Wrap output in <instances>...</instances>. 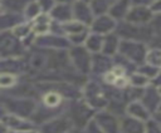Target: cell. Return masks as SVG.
<instances>
[{
  "label": "cell",
  "mask_w": 161,
  "mask_h": 133,
  "mask_svg": "<svg viewBox=\"0 0 161 133\" xmlns=\"http://www.w3.org/2000/svg\"><path fill=\"white\" fill-rule=\"evenodd\" d=\"M118 51L123 58L132 63H142L145 61V56L147 53V48L145 44L135 40H122L119 41Z\"/></svg>",
  "instance_id": "6da1fadb"
},
{
  "label": "cell",
  "mask_w": 161,
  "mask_h": 133,
  "mask_svg": "<svg viewBox=\"0 0 161 133\" xmlns=\"http://www.w3.org/2000/svg\"><path fill=\"white\" fill-rule=\"evenodd\" d=\"M23 44L20 40L9 31L0 33V58H18L23 54Z\"/></svg>",
  "instance_id": "7a4b0ae2"
},
{
  "label": "cell",
  "mask_w": 161,
  "mask_h": 133,
  "mask_svg": "<svg viewBox=\"0 0 161 133\" xmlns=\"http://www.w3.org/2000/svg\"><path fill=\"white\" fill-rule=\"evenodd\" d=\"M5 109H8L11 114L28 118L33 113H35V103L31 99H6L4 102Z\"/></svg>",
  "instance_id": "3957f363"
},
{
  "label": "cell",
  "mask_w": 161,
  "mask_h": 133,
  "mask_svg": "<svg viewBox=\"0 0 161 133\" xmlns=\"http://www.w3.org/2000/svg\"><path fill=\"white\" fill-rule=\"evenodd\" d=\"M118 36H126L127 40H135L140 41L142 38H150L151 33L148 29H146L145 25H135L126 21V24H122L118 28Z\"/></svg>",
  "instance_id": "277c9868"
},
{
  "label": "cell",
  "mask_w": 161,
  "mask_h": 133,
  "mask_svg": "<svg viewBox=\"0 0 161 133\" xmlns=\"http://www.w3.org/2000/svg\"><path fill=\"white\" fill-rule=\"evenodd\" d=\"M69 58L73 61V65L78 72L87 73L92 66V59L89 58L88 50L83 46L73 48L69 53Z\"/></svg>",
  "instance_id": "5b68a950"
},
{
  "label": "cell",
  "mask_w": 161,
  "mask_h": 133,
  "mask_svg": "<svg viewBox=\"0 0 161 133\" xmlns=\"http://www.w3.org/2000/svg\"><path fill=\"white\" fill-rule=\"evenodd\" d=\"M86 99L91 108H103L107 104L106 92L96 83H91L86 87Z\"/></svg>",
  "instance_id": "8992f818"
},
{
  "label": "cell",
  "mask_w": 161,
  "mask_h": 133,
  "mask_svg": "<svg viewBox=\"0 0 161 133\" xmlns=\"http://www.w3.org/2000/svg\"><path fill=\"white\" fill-rule=\"evenodd\" d=\"M126 21L135 25H145L152 19V11L147 6L133 5L130 8L127 15L125 16Z\"/></svg>",
  "instance_id": "52a82bcc"
},
{
  "label": "cell",
  "mask_w": 161,
  "mask_h": 133,
  "mask_svg": "<svg viewBox=\"0 0 161 133\" xmlns=\"http://www.w3.org/2000/svg\"><path fill=\"white\" fill-rule=\"evenodd\" d=\"M72 120L69 117H58L54 119H49L40 128V133H65L72 129Z\"/></svg>",
  "instance_id": "ba28073f"
},
{
  "label": "cell",
  "mask_w": 161,
  "mask_h": 133,
  "mask_svg": "<svg viewBox=\"0 0 161 133\" xmlns=\"http://www.w3.org/2000/svg\"><path fill=\"white\" fill-rule=\"evenodd\" d=\"M114 29H116V20L108 14L98 15V18L93 19L92 21V30L94 34L107 35V34H111Z\"/></svg>",
  "instance_id": "9c48e42d"
},
{
  "label": "cell",
  "mask_w": 161,
  "mask_h": 133,
  "mask_svg": "<svg viewBox=\"0 0 161 133\" xmlns=\"http://www.w3.org/2000/svg\"><path fill=\"white\" fill-rule=\"evenodd\" d=\"M91 113H92V110H91L89 105H87L86 103H75L70 108L69 118H70L72 123L75 122L79 125H83V124L87 125V123L89 122V118H91L89 117Z\"/></svg>",
  "instance_id": "30bf717a"
},
{
  "label": "cell",
  "mask_w": 161,
  "mask_h": 133,
  "mask_svg": "<svg viewBox=\"0 0 161 133\" xmlns=\"http://www.w3.org/2000/svg\"><path fill=\"white\" fill-rule=\"evenodd\" d=\"M94 122L102 128L104 133H121L119 123L117 122L116 117L109 113H99L96 115Z\"/></svg>",
  "instance_id": "8fae6325"
},
{
  "label": "cell",
  "mask_w": 161,
  "mask_h": 133,
  "mask_svg": "<svg viewBox=\"0 0 161 133\" xmlns=\"http://www.w3.org/2000/svg\"><path fill=\"white\" fill-rule=\"evenodd\" d=\"M72 13H73V18L84 25L92 24L93 21V11L87 3L77 1L72 9Z\"/></svg>",
  "instance_id": "7c38bea8"
},
{
  "label": "cell",
  "mask_w": 161,
  "mask_h": 133,
  "mask_svg": "<svg viewBox=\"0 0 161 133\" xmlns=\"http://www.w3.org/2000/svg\"><path fill=\"white\" fill-rule=\"evenodd\" d=\"M3 122L6 127L15 129L18 132L21 130H28V129H33V123L30 120H28L26 118L15 115V114H10V115H5L3 118Z\"/></svg>",
  "instance_id": "4fadbf2b"
},
{
  "label": "cell",
  "mask_w": 161,
  "mask_h": 133,
  "mask_svg": "<svg viewBox=\"0 0 161 133\" xmlns=\"http://www.w3.org/2000/svg\"><path fill=\"white\" fill-rule=\"evenodd\" d=\"M126 110H127V114L132 118H136L138 120H142V122H146L150 119V112L148 109L143 105L142 102H138V100H133L131 102L127 107H126Z\"/></svg>",
  "instance_id": "5bb4252c"
},
{
  "label": "cell",
  "mask_w": 161,
  "mask_h": 133,
  "mask_svg": "<svg viewBox=\"0 0 161 133\" xmlns=\"http://www.w3.org/2000/svg\"><path fill=\"white\" fill-rule=\"evenodd\" d=\"M52 26V19L48 14L43 13L39 14L36 18H34V21L31 24V31L35 35H45Z\"/></svg>",
  "instance_id": "9a60e30c"
},
{
  "label": "cell",
  "mask_w": 161,
  "mask_h": 133,
  "mask_svg": "<svg viewBox=\"0 0 161 133\" xmlns=\"http://www.w3.org/2000/svg\"><path fill=\"white\" fill-rule=\"evenodd\" d=\"M119 129L122 133H145V122L128 115L121 122Z\"/></svg>",
  "instance_id": "2e32d148"
},
{
  "label": "cell",
  "mask_w": 161,
  "mask_h": 133,
  "mask_svg": "<svg viewBox=\"0 0 161 133\" xmlns=\"http://www.w3.org/2000/svg\"><path fill=\"white\" fill-rule=\"evenodd\" d=\"M130 4H131V0H116L113 5L109 8L108 15L112 16L114 20L125 18L130 10Z\"/></svg>",
  "instance_id": "e0dca14e"
},
{
  "label": "cell",
  "mask_w": 161,
  "mask_h": 133,
  "mask_svg": "<svg viewBox=\"0 0 161 133\" xmlns=\"http://www.w3.org/2000/svg\"><path fill=\"white\" fill-rule=\"evenodd\" d=\"M118 46H119L118 35L111 33V34H107L106 38H103V44H102V50L101 51H103L104 55L111 56L118 50Z\"/></svg>",
  "instance_id": "ac0fdd59"
},
{
  "label": "cell",
  "mask_w": 161,
  "mask_h": 133,
  "mask_svg": "<svg viewBox=\"0 0 161 133\" xmlns=\"http://www.w3.org/2000/svg\"><path fill=\"white\" fill-rule=\"evenodd\" d=\"M52 11V16L54 19H57L58 21H69L73 18V13H72V8L69 6V4H58L54 5Z\"/></svg>",
  "instance_id": "d6986e66"
},
{
  "label": "cell",
  "mask_w": 161,
  "mask_h": 133,
  "mask_svg": "<svg viewBox=\"0 0 161 133\" xmlns=\"http://www.w3.org/2000/svg\"><path fill=\"white\" fill-rule=\"evenodd\" d=\"M36 44L38 46H43V48H63L64 44H67V40L58 36V35H40L36 39Z\"/></svg>",
  "instance_id": "ffe728a7"
},
{
  "label": "cell",
  "mask_w": 161,
  "mask_h": 133,
  "mask_svg": "<svg viewBox=\"0 0 161 133\" xmlns=\"http://www.w3.org/2000/svg\"><path fill=\"white\" fill-rule=\"evenodd\" d=\"M143 105L150 110L156 109L158 107V104L161 103V95L158 94L157 89L155 88H148L146 89L145 94H143V100H142Z\"/></svg>",
  "instance_id": "44dd1931"
},
{
  "label": "cell",
  "mask_w": 161,
  "mask_h": 133,
  "mask_svg": "<svg viewBox=\"0 0 161 133\" xmlns=\"http://www.w3.org/2000/svg\"><path fill=\"white\" fill-rule=\"evenodd\" d=\"M62 94L59 92L54 90H48L44 95H43V104L47 109H53V108H58L62 103Z\"/></svg>",
  "instance_id": "7402d4cb"
},
{
  "label": "cell",
  "mask_w": 161,
  "mask_h": 133,
  "mask_svg": "<svg viewBox=\"0 0 161 133\" xmlns=\"http://www.w3.org/2000/svg\"><path fill=\"white\" fill-rule=\"evenodd\" d=\"M34 0H4L3 5L4 9L9 13H20L24 11L28 4H30Z\"/></svg>",
  "instance_id": "603a6c76"
},
{
  "label": "cell",
  "mask_w": 161,
  "mask_h": 133,
  "mask_svg": "<svg viewBox=\"0 0 161 133\" xmlns=\"http://www.w3.org/2000/svg\"><path fill=\"white\" fill-rule=\"evenodd\" d=\"M84 44H86V49L88 50V51H94V53H98V51H101L102 50V44H103V38H102V35H99V34H91V35H88L87 36V39H86V41H84Z\"/></svg>",
  "instance_id": "cb8c5ba5"
},
{
  "label": "cell",
  "mask_w": 161,
  "mask_h": 133,
  "mask_svg": "<svg viewBox=\"0 0 161 133\" xmlns=\"http://www.w3.org/2000/svg\"><path fill=\"white\" fill-rule=\"evenodd\" d=\"M145 61L147 65L161 69V48H153L146 53Z\"/></svg>",
  "instance_id": "d4e9b609"
},
{
  "label": "cell",
  "mask_w": 161,
  "mask_h": 133,
  "mask_svg": "<svg viewBox=\"0 0 161 133\" xmlns=\"http://www.w3.org/2000/svg\"><path fill=\"white\" fill-rule=\"evenodd\" d=\"M63 30H64V31L68 34V36H69V35L84 33V31H87V28H86L84 24H82V23H79V21H77V20H74V21H70V20H69V21L64 23Z\"/></svg>",
  "instance_id": "484cf974"
},
{
  "label": "cell",
  "mask_w": 161,
  "mask_h": 133,
  "mask_svg": "<svg viewBox=\"0 0 161 133\" xmlns=\"http://www.w3.org/2000/svg\"><path fill=\"white\" fill-rule=\"evenodd\" d=\"M116 0H92L93 3V6L91 8L92 11L94 14H98V15H102L104 11L109 10V8L113 5Z\"/></svg>",
  "instance_id": "4316f807"
},
{
  "label": "cell",
  "mask_w": 161,
  "mask_h": 133,
  "mask_svg": "<svg viewBox=\"0 0 161 133\" xmlns=\"http://www.w3.org/2000/svg\"><path fill=\"white\" fill-rule=\"evenodd\" d=\"M16 84V75L8 72L0 73V88H13Z\"/></svg>",
  "instance_id": "83f0119b"
},
{
  "label": "cell",
  "mask_w": 161,
  "mask_h": 133,
  "mask_svg": "<svg viewBox=\"0 0 161 133\" xmlns=\"http://www.w3.org/2000/svg\"><path fill=\"white\" fill-rule=\"evenodd\" d=\"M148 82H150V78H147L146 75H143L140 72L131 75V78H130V83L135 88H145V87H147Z\"/></svg>",
  "instance_id": "f1b7e54d"
},
{
  "label": "cell",
  "mask_w": 161,
  "mask_h": 133,
  "mask_svg": "<svg viewBox=\"0 0 161 133\" xmlns=\"http://www.w3.org/2000/svg\"><path fill=\"white\" fill-rule=\"evenodd\" d=\"M30 31H31V26L29 24H16L13 29V34L20 40L23 38H28L30 36Z\"/></svg>",
  "instance_id": "f546056e"
},
{
  "label": "cell",
  "mask_w": 161,
  "mask_h": 133,
  "mask_svg": "<svg viewBox=\"0 0 161 133\" xmlns=\"http://www.w3.org/2000/svg\"><path fill=\"white\" fill-rule=\"evenodd\" d=\"M16 21H18L16 15H13V14L0 15V33H1V31H5V29L10 28L11 25L15 26Z\"/></svg>",
  "instance_id": "4dcf8cb0"
},
{
  "label": "cell",
  "mask_w": 161,
  "mask_h": 133,
  "mask_svg": "<svg viewBox=\"0 0 161 133\" xmlns=\"http://www.w3.org/2000/svg\"><path fill=\"white\" fill-rule=\"evenodd\" d=\"M40 6L38 5V3L36 1H31L30 4H28V6L25 8V10H24V14H25V16L26 18H29V19H34V18H36L39 14H40Z\"/></svg>",
  "instance_id": "1f68e13d"
},
{
  "label": "cell",
  "mask_w": 161,
  "mask_h": 133,
  "mask_svg": "<svg viewBox=\"0 0 161 133\" xmlns=\"http://www.w3.org/2000/svg\"><path fill=\"white\" fill-rule=\"evenodd\" d=\"M145 133H161V127L153 119H148L145 124Z\"/></svg>",
  "instance_id": "d6a6232c"
},
{
  "label": "cell",
  "mask_w": 161,
  "mask_h": 133,
  "mask_svg": "<svg viewBox=\"0 0 161 133\" xmlns=\"http://www.w3.org/2000/svg\"><path fill=\"white\" fill-rule=\"evenodd\" d=\"M36 3L43 11H49L54 6V0H38Z\"/></svg>",
  "instance_id": "836d02e7"
},
{
  "label": "cell",
  "mask_w": 161,
  "mask_h": 133,
  "mask_svg": "<svg viewBox=\"0 0 161 133\" xmlns=\"http://www.w3.org/2000/svg\"><path fill=\"white\" fill-rule=\"evenodd\" d=\"M87 132H88V133H104V132L102 130V128H101L94 120L87 123Z\"/></svg>",
  "instance_id": "e575fe53"
},
{
  "label": "cell",
  "mask_w": 161,
  "mask_h": 133,
  "mask_svg": "<svg viewBox=\"0 0 161 133\" xmlns=\"http://www.w3.org/2000/svg\"><path fill=\"white\" fill-rule=\"evenodd\" d=\"M135 5H140V6H151L156 0H131Z\"/></svg>",
  "instance_id": "d590c367"
},
{
  "label": "cell",
  "mask_w": 161,
  "mask_h": 133,
  "mask_svg": "<svg viewBox=\"0 0 161 133\" xmlns=\"http://www.w3.org/2000/svg\"><path fill=\"white\" fill-rule=\"evenodd\" d=\"M150 10L152 13H158L161 14V0H156L151 6H150Z\"/></svg>",
  "instance_id": "8d00e7d4"
},
{
  "label": "cell",
  "mask_w": 161,
  "mask_h": 133,
  "mask_svg": "<svg viewBox=\"0 0 161 133\" xmlns=\"http://www.w3.org/2000/svg\"><path fill=\"white\" fill-rule=\"evenodd\" d=\"M153 120H155V122L161 127V112H158V113L155 115V119H153Z\"/></svg>",
  "instance_id": "74e56055"
},
{
  "label": "cell",
  "mask_w": 161,
  "mask_h": 133,
  "mask_svg": "<svg viewBox=\"0 0 161 133\" xmlns=\"http://www.w3.org/2000/svg\"><path fill=\"white\" fill-rule=\"evenodd\" d=\"M8 132V127L4 124V122H0V133H6Z\"/></svg>",
  "instance_id": "f35d334b"
},
{
  "label": "cell",
  "mask_w": 161,
  "mask_h": 133,
  "mask_svg": "<svg viewBox=\"0 0 161 133\" xmlns=\"http://www.w3.org/2000/svg\"><path fill=\"white\" fill-rule=\"evenodd\" d=\"M54 1H58L59 4H69V3H72L74 0H54Z\"/></svg>",
  "instance_id": "ab89813d"
},
{
  "label": "cell",
  "mask_w": 161,
  "mask_h": 133,
  "mask_svg": "<svg viewBox=\"0 0 161 133\" xmlns=\"http://www.w3.org/2000/svg\"><path fill=\"white\" fill-rule=\"evenodd\" d=\"M18 133H35V132H33V129H28V130H21V132H18Z\"/></svg>",
  "instance_id": "60d3db41"
},
{
  "label": "cell",
  "mask_w": 161,
  "mask_h": 133,
  "mask_svg": "<svg viewBox=\"0 0 161 133\" xmlns=\"http://www.w3.org/2000/svg\"><path fill=\"white\" fill-rule=\"evenodd\" d=\"M157 92H158V94H160V95H161V85H160V87H158V88H157Z\"/></svg>",
  "instance_id": "b9f144b4"
},
{
  "label": "cell",
  "mask_w": 161,
  "mask_h": 133,
  "mask_svg": "<svg viewBox=\"0 0 161 133\" xmlns=\"http://www.w3.org/2000/svg\"><path fill=\"white\" fill-rule=\"evenodd\" d=\"M78 1H83V3H87V4H88L91 0H78Z\"/></svg>",
  "instance_id": "7bdbcfd3"
},
{
  "label": "cell",
  "mask_w": 161,
  "mask_h": 133,
  "mask_svg": "<svg viewBox=\"0 0 161 133\" xmlns=\"http://www.w3.org/2000/svg\"><path fill=\"white\" fill-rule=\"evenodd\" d=\"M157 109H158V112H161V103L158 104V107H157Z\"/></svg>",
  "instance_id": "ee69618b"
},
{
  "label": "cell",
  "mask_w": 161,
  "mask_h": 133,
  "mask_svg": "<svg viewBox=\"0 0 161 133\" xmlns=\"http://www.w3.org/2000/svg\"><path fill=\"white\" fill-rule=\"evenodd\" d=\"M6 133H13V132H6Z\"/></svg>",
  "instance_id": "f6af8a7d"
}]
</instances>
